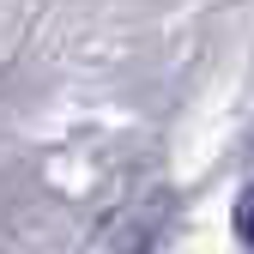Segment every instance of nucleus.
I'll return each mask as SVG.
<instances>
[{"label":"nucleus","mask_w":254,"mask_h":254,"mask_svg":"<svg viewBox=\"0 0 254 254\" xmlns=\"http://www.w3.org/2000/svg\"><path fill=\"white\" fill-rule=\"evenodd\" d=\"M236 230H242V242L254 248V188H248V194L236 200Z\"/></svg>","instance_id":"1"}]
</instances>
